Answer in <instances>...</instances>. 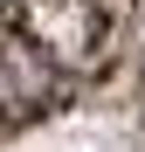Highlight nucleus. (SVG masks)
Instances as JSON below:
<instances>
[{
  "label": "nucleus",
  "instance_id": "nucleus-1",
  "mask_svg": "<svg viewBox=\"0 0 145 152\" xmlns=\"http://www.w3.org/2000/svg\"><path fill=\"white\" fill-rule=\"evenodd\" d=\"M138 14L145 0H0V132L83 104L125 62Z\"/></svg>",
  "mask_w": 145,
  "mask_h": 152
}]
</instances>
